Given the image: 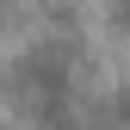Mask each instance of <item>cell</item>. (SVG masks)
<instances>
[{"instance_id":"obj_1","label":"cell","mask_w":130,"mask_h":130,"mask_svg":"<svg viewBox=\"0 0 130 130\" xmlns=\"http://www.w3.org/2000/svg\"><path fill=\"white\" fill-rule=\"evenodd\" d=\"M74 74H80V62H74L68 43H56V37L31 43V50L12 62L19 111H25V118H43V124H62L74 111Z\"/></svg>"}]
</instances>
